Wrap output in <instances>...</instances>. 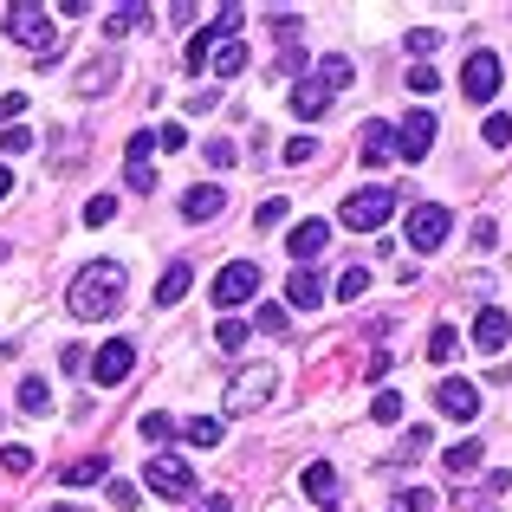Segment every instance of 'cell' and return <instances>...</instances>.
I'll list each match as a JSON object with an SVG mask.
<instances>
[{
  "label": "cell",
  "instance_id": "6da1fadb",
  "mask_svg": "<svg viewBox=\"0 0 512 512\" xmlns=\"http://www.w3.org/2000/svg\"><path fill=\"white\" fill-rule=\"evenodd\" d=\"M124 286H130V273L117 260H91L85 273L72 279L65 305H72V318H111L117 305H124Z\"/></svg>",
  "mask_w": 512,
  "mask_h": 512
},
{
  "label": "cell",
  "instance_id": "7a4b0ae2",
  "mask_svg": "<svg viewBox=\"0 0 512 512\" xmlns=\"http://www.w3.org/2000/svg\"><path fill=\"white\" fill-rule=\"evenodd\" d=\"M357 78V65L344 59V52H331V59H318V72H305L299 85H292V111H299V124H312V117L331 111V98Z\"/></svg>",
  "mask_w": 512,
  "mask_h": 512
},
{
  "label": "cell",
  "instance_id": "3957f363",
  "mask_svg": "<svg viewBox=\"0 0 512 512\" xmlns=\"http://www.w3.org/2000/svg\"><path fill=\"white\" fill-rule=\"evenodd\" d=\"M0 26H7V39H20V46L46 52V59H59V33H52L46 0H13V7L0 13Z\"/></svg>",
  "mask_w": 512,
  "mask_h": 512
},
{
  "label": "cell",
  "instance_id": "277c9868",
  "mask_svg": "<svg viewBox=\"0 0 512 512\" xmlns=\"http://www.w3.org/2000/svg\"><path fill=\"white\" fill-rule=\"evenodd\" d=\"M143 487L163 500H195V467L182 454H143Z\"/></svg>",
  "mask_w": 512,
  "mask_h": 512
},
{
  "label": "cell",
  "instance_id": "5b68a950",
  "mask_svg": "<svg viewBox=\"0 0 512 512\" xmlns=\"http://www.w3.org/2000/svg\"><path fill=\"white\" fill-rule=\"evenodd\" d=\"M389 214H396V188H357V195H344L338 221L350 227V234H376Z\"/></svg>",
  "mask_w": 512,
  "mask_h": 512
},
{
  "label": "cell",
  "instance_id": "8992f818",
  "mask_svg": "<svg viewBox=\"0 0 512 512\" xmlns=\"http://www.w3.org/2000/svg\"><path fill=\"white\" fill-rule=\"evenodd\" d=\"M273 383H279L273 363H253V370H240L234 383H227V415H253V409H266Z\"/></svg>",
  "mask_w": 512,
  "mask_h": 512
},
{
  "label": "cell",
  "instance_id": "52a82bcc",
  "mask_svg": "<svg viewBox=\"0 0 512 512\" xmlns=\"http://www.w3.org/2000/svg\"><path fill=\"white\" fill-rule=\"evenodd\" d=\"M253 292H260V266L253 260H227L221 273H214V286H208V299L221 305V312H234V305H247Z\"/></svg>",
  "mask_w": 512,
  "mask_h": 512
},
{
  "label": "cell",
  "instance_id": "ba28073f",
  "mask_svg": "<svg viewBox=\"0 0 512 512\" xmlns=\"http://www.w3.org/2000/svg\"><path fill=\"white\" fill-rule=\"evenodd\" d=\"M500 78H506L500 52H467V65H461V98L493 104V98H500Z\"/></svg>",
  "mask_w": 512,
  "mask_h": 512
},
{
  "label": "cell",
  "instance_id": "9c48e42d",
  "mask_svg": "<svg viewBox=\"0 0 512 512\" xmlns=\"http://www.w3.org/2000/svg\"><path fill=\"white\" fill-rule=\"evenodd\" d=\"M448 227H454V214L441 208V201H415V208H409V247L435 253L441 240H448Z\"/></svg>",
  "mask_w": 512,
  "mask_h": 512
},
{
  "label": "cell",
  "instance_id": "30bf717a",
  "mask_svg": "<svg viewBox=\"0 0 512 512\" xmlns=\"http://www.w3.org/2000/svg\"><path fill=\"white\" fill-rule=\"evenodd\" d=\"M130 370H137V344H130V338L98 344V363H91V383H98V389H117Z\"/></svg>",
  "mask_w": 512,
  "mask_h": 512
},
{
  "label": "cell",
  "instance_id": "8fae6325",
  "mask_svg": "<svg viewBox=\"0 0 512 512\" xmlns=\"http://www.w3.org/2000/svg\"><path fill=\"white\" fill-rule=\"evenodd\" d=\"M428 150H435V117H428V111H409L396 124V156H402V163H422Z\"/></svg>",
  "mask_w": 512,
  "mask_h": 512
},
{
  "label": "cell",
  "instance_id": "7c38bea8",
  "mask_svg": "<svg viewBox=\"0 0 512 512\" xmlns=\"http://www.w3.org/2000/svg\"><path fill=\"white\" fill-rule=\"evenodd\" d=\"M435 409L448 415V422H474L480 415V389L467 383V376H448V383L435 389Z\"/></svg>",
  "mask_w": 512,
  "mask_h": 512
},
{
  "label": "cell",
  "instance_id": "4fadbf2b",
  "mask_svg": "<svg viewBox=\"0 0 512 512\" xmlns=\"http://www.w3.org/2000/svg\"><path fill=\"white\" fill-rule=\"evenodd\" d=\"M150 130H137V137L124 143V175H130V188H137V195H156V163H150Z\"/></svg>",
  "mask_w": 512,
  "mask_h": 512
},
{
  "label": "cell",
  "instance_id": "5bb4252c",
  "mask_svg": "<svg viewBox=\"0 0 512 512\" xmlns=\"http://www.w3.org/2000/svg\"><path fill=\"white\" fill-rule=\"evenodd\" d=\"M325 240H331V221H299V227L286 234V253H292L299 266H312L318 253H325Z\"/></svg>",
  "mask_w": 512,
  "mask_h": 512
},
{
  "label": "cell",
  "instance_id": "9a60e30c",
  "mask_svg": "<svg viewBox=\"0 0 512 512\" xmlns=\"http://www.w3.org/2000/svg\"><path fill=\"white\" fill-rule=\"evenodd\" d=\"M512 338V318H506V305H480V318H474V350H500Z\"/></svg>",
  "mask_w": 512,
  "mask_h": 512
},
{
  "label": "cell",
  "instance_id": "2e32d148",
  "mask_svg": "<svg viewBox=\"0 0 512 512\" xmlns=\"http://www.w3.org/2000/svg\"><path fill=\"white\" fill-rule=\"evenodd\" d=\"M221 208H227V188H221V182H195V188L182 195V221H214Z\"/></svg>",
  "mask_w": 512,
  "mask_h": 512
},
{
  "label": "cell",
  "instance_id": "e0dca14e",
  "mask_svg": "<svg viewBox=\"0 0 512 512\" xmlns=\"http://www.w3.org/2000/svg\"><path fill=\"white\" fill-rule=\"evenodd\" d=\"M286 305H292V312H312V305H325V279H318L312 266H299V273L286 279Z\"/></svg>",
  "mask_w": 512,
  "mask_h": 512
},
{
  "label": "cell",
  "instance_id": "ac0fdd59",
  "mask_svg": "<svg viewBox=\"0 0 512 512\" xmlns=\"http://www.w3.org/2000/svg\"><path fill=\"white\" fill-rule=\"evenodd\" d=\"M357 137H363V163H376V169H383L389 156H396V130H389V124H376V117L357 130Z\"/></svg>",
  "mask_w": 512,
  "mask_h": 512
},
{
  "label": "cell",
  "instance_id": "d6986e66",
  "mask_svg": "<svg viewBox=\"0 0 512 512\" xmlns=\"http://www.w3.org/2000/svg\"><path fill=\"white\" fill-rule=\"evenodd\" d=\"M480 454H487L480 441H454V448L441 454V467H448L454 480H474V474H480Z\"/></svg>",
  "mask_w": 512,
  "mask_h": 512
},
{
  "label": "cell",
  "instance_id": "ffe728a7",
  "mask_svg": "<svg viewBox=\"0 0 512 512\" xmlns=\"http://www.w3.org/2000/svg\"><path fill=\"white\" fill-rule=\"evenodd\" d=\"M305 493H312L318 506H331V500H338V467H331V461H312V467H305Z\"/></svg>",
  "mask_w": 512,
  "mask_h": 512
},
{
  "label": "cell",
  "instance_id": "44dd1931",
  "mask_svg": "<svg viewBox=\"0 0 512 512\" xmlns=\"http://www.w3.org/2000/svg\"><path fill=\"white\" fill-rule=\"evenodd\" d=\"M143 20H150V7H143V0H124V7L104 13V39H124L130 26H143Z\"/></svg>",
  "mask_w": 512,
  "mask_h": 512
},
{
  "label": "cell",
  "instance_id": "7402d4cb",
  "mask_svg": "<svg viewBox=\"0 0 512 512\" xmlns=\"http://www.w3.org/2000/svg\"><path fill=\"white\" fill-rule=\"evenodd\" d=\"M104 474H111V454H85V461L65 467V487H91V480H104Z\"/></svg>",
  "mask_w": 512,
  "mask_h": 512
},
{
  "label": "cell",
  "instance_id": "603a6c76",
  "mask_svg": "<svg viewBox=\"0 0 512 512\" xmlns=\"http://www.w3.org/2000/svg\"><path fill=\"white\" fill-rule=\"evenodd\" d=\"M104 85H117V59H91L85 72H78V91H85V98H98Z\"/></svg>",
  "mask_w": 512,
  "mask_h": 512
},
{
  "label": "cell",
  "instance_id": "cb8c5ba5",
  "mask_svg": "<svg viewBox=\"0 0 512 512\" xmlns=\"http://www.w3.org/2000/svg\"><path fill=\"white\" fill-rule=\"evenodd\" d=\"M454 357H461V331L435 325V331H428V363H454Z\"/></svg>",
  "mask_w": 512,
  "mask_h": 512
},
{
  "label": "cell",
  "instance_id": "d4e9b609",
  "mask_svg": "<svg viewBox=\"0 0 512 512\" xmlns=\"http://www.w3.org/2000/svg\"><path fill=\"white\" fill-rule=\"evenodd\" d=\"M188 279H195V273H188V260H175L169 273L156 279V305H175V299H182V292H188Z\"/></svg>",
  "mask_w": 512,
  "mask_h": 512
},
{
  "label": "cell",
  "instance_id": "484cf974",
  "mask_svg": "<svg viewBox=\"0 0 512 512\" xmlns=\"http://www.w3.org/2000/svg\"><path fill=\"white\" fill-rule=\"evenodd\" d=\"M214 72H221V78H234V72H247V39H227V46H214Z\"/></svg>",
  "mask_w": 512,
  "mask_h": 512
},
{
  "label": "cell",
  "instance_id": "4316f807",
  "mask_svg": "<svg viewBox=\"0 0 512 512\" xmlns=\"http://www.w3.org/2000/svg\"><path fill=\"white\" fill-rule=\"evenodd\" d=\"M182 441L188 448H221V422H214V415H195V422H182Z\"/></svg>",
  "mask_w": 512,
  "mask_h": 512
},
{
  "label": "cell",
  "instance_id": "83f0119b",
  "mask_svg": "<svg viewBox=\"0 0 512 512\" xmlns=\"http://www.w3.org/2000/svg\"><path fill=\"white\" fill-rule=\"evenodd\" d=\"M20 409H26V415H46V409H52L46 376H26V383H20Z\"/></svg>",
  "mask_w": 512,
  "mask_h": 512
},
{
  "label": "cell",
  "instance_id": "f1b7e54d",
  "mask_svg": "<svg viewBox=\"0 0 512 512\" xmlns=\"http://www.w3.org/2000/svg\"><path fill=\"white\" fill-rule=\"evenodd\" d=\"M247 338H253V325H240V318H221V325H214V344L221 350H247Z\"/></svg>",
  "mask_w": 512,
  "mask_h": 512
},
{
  "label": "cell",
  "instance_id": "f546056e",
  "mask_svg": "<svg viewBox=\"0 0 512 512\" xmlns=\"http://www.w3.org/2000/svg\"><path fill=\"white\" fill-rule=\"evenodd\" d=\"M0 467H7V474H33V448H26V441H7V448H0Z\"/></svg>",
  "mask_w": 512,
  "mask_h": 512
},
{
  "label": "cell",
  "instance_id": "4dcf8cb0",
  "mask_svg": "<svg viewBox=\"0 0 512 512\" xmlns=\"http://www.w3.org/2000/svg\"><path fill=\"white\" fill-rule=\"evenodd\" d=\"M104 221H117V195H91L85 201V227H104Z\"/></svg>",
  "mask_w": 512,
  "mask_h": 512
},
{
  "label": "cell",
  "instance_id": "1f68e13d",
  "mask_svg": "<svg viewBox=\"0 0 512 512\" xmlns=\"http://www.w3.org/2000/svg\"><path fill=\"white\" fill-rule=\"evenodd\" d=\"M253 331L279 338V331H286V305H260V312H253Z\"/></svg>",
  "mask_w": 512,
  "mask_h": 512
},
{
  "label": "cell",
  "instance_id": "d6a6232c",
  "mask_svg": "<svg viewBox=\"0 0 512 512\" xmlns=\"http://www.w3.org/2000/svg\"><path fill=\"white\" fill-rule=\"evenodd\" d=\"M137 428H143V441H169V435H175V422H169L163 409H150V415H143Z\"/></svg>",
  "mask_w": 512,
  "mask_h": 512
},
{
  "label": "cell",
  "instance_id": "836d02e7",
  "mask_svg": "<svg viewBox=\"0 0 512 512\" xmlns=\"http://www.w3.org/2000/svg\"><path fill=\"white\" fill-rule=\"evenodd\" d=\"M396 512H435V493H428V487H409V493H396Z\"/></svg>",
  "mask_w": 512,
  "mask_h": 512
},
{
  "label": "cell",
  "instance_id": "e575fe53",
  "mask_svg": "<svg viewBox=\"0 0 512 512\" xmlns=\"http://www.w3.org/2000/svg\"><path fill=\"white\" fill-rule=\"evenodd\" d=\"M20 117H26V91H0V124H20Z\"/></svg>",
  "mask_w": 512,
  "mask_h": 512
},
{
  "label": "cell",
  "instance_id": "d590c367",
  "mask_svg": "<svg viewBox=\"0 0 512 512\" xmlns=\"http://www.w3.org/2000/svg\"><path fill=\"white\" fill-rule=\"evenodd\" d=\"M338 292L344 299H363V292H370V266H350V273L338 279Z\"/></svg>",
  "mask_w": 512,
  "mask_h": 512
},
{
  "label": "cell",
  "instance_id": "8d00e7d4",
  "mask_svg": "<svg viewBox=\"0 0 512 512\" xmlns=\"http://www.w3.org/2000/svg\"><path fill=\"white\" fill-rule=\"evenodd\" d=\"M370 415H376V422H402V396H396V389H383V396L370 402Z\"/></svg>",
  "mask_w": 512,
  "mask_h": 512
},
{
  "label": "cell",
  "instance_id": "74e56055",
  "mask_svg": "<svg viewBox=\"0 0 512 512\" xmlns=\"http://www.w3.org/2000/svg\"><path fill=\"white\" fill-rule=\"evenodd\" d=\"M208 163H214V169H234V163H240V143H234V137L208 143Z\"/></svg>",
  "mask_w": 512,
  "mask_h": 512
},
{
  "label": "cell",
  "instance_id": "f35d334b",
  "mask_svg": "<svg viewBox=\"0 0 512 512\" xmlns=\"http://www.w3.org/2000/svg\"><path fill=\"white\" fill-rule=\"evenodd\" d=\"M480 137H487L493 150H506V143H512V117H500V111H493V117H487V130H480Z\"/></svg>",
  "mask_w": 512,
  "mask_h": 512
},
{
  "label": "cell",
  "instance_id": "ab89813d",
  "mask_svg": "<svg viewBox=\"0 0 512 512\" xmlns=\"http://www.w3.org/2000/svg\"><path fill=\"white\" fill-rule=\"evenodd\" d=\"M0 150H7V156H20V150H33V130H26V124H13V130H0Z\"/></svg>",
  "mask_w": 512,
  "mask_h": 512
},
{
  "label": "cell",
  "instance_id": "60d3db41",
  "mask_svg": "<svg viewBox=\"0 0 512 512\" xmlns=\"http://www.w3.org/2000/svg\"><path fill=\"white\" fill-rule=\"evenodd\" d=\"M435 46H441V33H435V26H415V33H409V52H415V59H428Z\"/></svg>",
  "mask_w": 512,
  "mask_h": 512
},
{
  "label": "cell",
  "instance_id": "b9f144b4",
  "mask_svg": "<svg viewBox=\"0 0 512 512\" xmlns=\"http://www.w3.org/2000/svg\"><path fill=\"white\" fill-rule=\"evenodd\" d=\"M428 448H435V435H428V428H409V441H402V454H409V461H422Z\"/></svg>",
  "mask_w": 512,
  "mask_h": 512
},
{
  "label": "cell",
  "instance_id": "7bdbcfd3",
  "mask_svg": "<svg viewBox=\"0 0 512 512\" xmlns=\"http://www.w3.org/2000/svg\"><path fill=\"white\" fill-rule=\"evenodd\" d=\"M156 150H188V130L182 124H163V130H156Z\"/></svg>",
  "mask_w": 512,
  "mask_h": 512
},
{
  "label": "cell",
  "instance_id": "ee69618b",
  "mask_svg": "<svg viewBox=\"0 0 512 512\" xmlns=\"http://www.w3.org/2000/svg\"><path fill=\"white\" fill-rule=\"evenodd\" d=\"M389 363H396L389 350H370V363H363V376H370V383H383V376H389Z\"/></svg>",
  "mask_w": 512,
  "mask_h": 512
},
{
  "label": "cell",
  "instance_id": "f6af8a7d",
  "mask_svg": "<svg viewBox=\"0 0 512 512\" xmlns=\"http://www.w3.org/2000/svg\"><path fill=\"white\" fill-rule=\"evenodd\" d=\"M253 221H260V227H279V221H286V201H279V195H273V201H266V208H260V214H253Z\"/></svg>",
  "mask_w": 512,
  "mask_h": 512
},
{
  "label": "cell",
  "instance_id": "bcb514c9",
  "mask_svg": "<svg viewBox=\"0 0 512 512\" xmlns=\"http://www.w3.org/2000/svg\"><path fill=\"white\" fill-rule=\"evenodd\" d=\"M312 150H318L312 137H292V143H286V163H305V156H312Z\"/></svg>",
  "mask_w": 512,
  "mask_h": 512
},
{
  "label": "cell",
  "instance_id": "7dc6e473",
  "mask_svg": "<svg viewBox=\"0 0 512 512\" xmlns=\"http://www.w3.org/2000/svg\"><path fill=\"white\" fill-rule=\"evenodd\" d=\"M435 85H441V78L428 72V65H415V72H409V91H435Z\"/></svg>",
  "mask_w": 512,
  "mask_h": 512
},
{
  "label": "cell",
  "instance_id": "c3c4849f",
  "mask_svg": "<svg viewBox=\"0 0 512 512\" xmlns=\"http://www.w3.org/2000/svg\"><path fill=\"white\" fill-rule=\"evenodd\" d=\"M227 506H234L227 493H208V500H201V506H188V512H227Z\"/></svg>",
  "mask_w": 512,
  "mask_h": 512
},
{
  "label": "cell",
  "instance_id": "681fc988",
  "mask_svg": "<svg viewBox=\"0 0 512 512\" xmlns=\"http://www.w3.org/2000/svg\"><path fill=\"white\" fill-rule=\"evenodd\" d=\"M13 195V169H0V201H7Z\"/></svg>",
  "mask_w": 512,
  "mask_h": 512
},
{
  "label": "cell",
  "instance_id": "f907efd6",
  "mask_svg": "<svg viewBox=\"0 0 512 512\" xmlns=\"http://www.w3.org/2000/svg\"><path fill=\"white\" fill-rule=\"evenodd\" d=\"M46 512H85V506H46Z\"/></svg>",
  "mask_w": 512,
  "mask_h": 512
},
{
  "label": "cell",
  "instance_id": "816d5d0a",
  "mask_svg": "<svg viewBox=\"0 0 512 512\" xmlns=\"http://www.w3.org/2000/svg\"><path fill=\"white\" fill-rule=\"evenodd\" d=\"M325 512H344V506H325Z\"/></svg>",
  "mask_w": 512,
  "mask_h": 512
}]
</instances>
